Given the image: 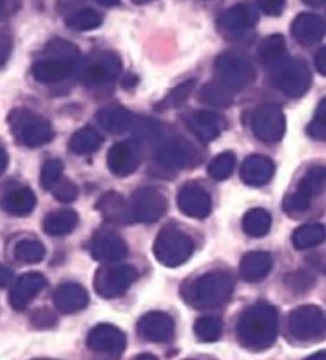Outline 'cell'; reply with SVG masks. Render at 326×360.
<instances>
[{"mask_svg": "<svg viewBox=\"0 0 326 360\" xmlns=\"http://www.w3.org/2000/svg\"><path fill=\"white\" fill-rule=\"evenodd\" d=\"M121 72V62L114 53H102L81 69V79L88 88H100L112 83Z\"/></svg>", "mask_w": 326, "mask_h": 360, "instance_id": "obj_12", "label": "cell"}, {"mask_svg": "<svg viewBox=\"0 0 326 360\" xmlns=\"http://www.w3.org/2000/svg\"><path fill=\"white\" fill-rule=\"evenodd\" d=\"M186 125L196 139L210 143L221 136L226 127V120L216 111H196L186 118Z\"/></svg>", "mask_w": 326, "mask_h": 360, "instance_id": "obj_21", "label": "cell"}, {"mask_svg": "<svg viewBox=\"0 0 326 360\" xmlns=\"http://www.w3.org/2000/svg\"><path fill=\"white\" fill-rule=\"evenodd\" d=\"M48 285V280L41 273H27L18 278L13 290L9 294V304L16 311H23L28 308L32 301L41 294Z\"/></svg>", "mask_w": 326, "mask_h": 360, "instance_id": "obj_20", "label": "cell"}, {"mask_svg": "<svg viewBox=\"0 0 326 360\" xmlns=\"http://www.w3.org/2000/svg\"><path fill=\"white\" fill-rule=\"evenodd\" d=\"M63 178V162L58 158L44 162L41 171V185L44 190H53L56 183Z\"/></svg>", "mask_w": 326, "mask_h": 360, "instance_id": "obj_39", "label": "cell"}, {"mask_svg": "<svg viewBox=\"0 0 326 360\" xmlns=\"http://www.w3.org/2000/svg\"><path fill=\"white\" fill-rule=\"evenodd\" d=\"M284 56H286V44H284V39L280 35L265 39V42L259 48V58L266 67H272V69H276L280 62L286 60Z\"/></svg>", "mask_w": 326, "mask_h": 360, "instance_id": "obj_35", "label": "cell"}, {"mask_svg": "<svg viewBox=\"0 0 326 360\" xmlns=\"http://www.w3.org/2000/svg\"><path fill=\"white\" fill-rule=\"evenodd\" d=\"M51 192H53V195H55L56 200H60V202H65V204L74 202V200L77 199V195H79V188H77V186L67 178L60 179Z\"/></svg>", "mask_w": 326, "mask_h": 360, "instance_id": "obj_44", "label": "cell"}, {"mask_svg": "<svg viewBox=\"0 0 326 360\" xmlns=\"http://www.w3.org/2000/svg\"><path fill=\"white\" fill-rule=\"evenodd\" d=\"M67 25L74 30H93L100 25V16H98L95 11L84 9L79 11V13L72 14V16L67 20Z\"/></svg>", "mask_w": 326, "mask_h": 360, "instance_id": "obj_40", "label": "cell"}, {"mask_svg": "<svg viewBox=\"0 0 326 360\" xmlns=\"http://www.w3.org/2000/svg\"><path fill=\"white\" fill-rule=\"evenodd\" d=\"M79 224V217L76 211L72 210H56L46 214L44 221H42V229L48 236L53 238H63V236L70 234L74 229Z\"/></svg>", "mask_w": 326, "mask_h": 360, "instance_id": "obj_28", "label": "cell"}, {"mask_svg": "<svg viewBox=\"0 0 326 360\" xmlns=\"http://www.w3.org/2000/svg\"><path fill=\"white\" fill-rule=\"evenodd\" d=\"M195 243L177 227H165L153 245L154 259L165 267H179L191 259Z\"/></svg>", "mask_w": 326, "mask_h": 360, "instance_id": "obj_5", "label": "cell"}, {"mask_svg": "<svg viewBox=\"0 0 326 360\" xmlns=\"http://www.w3.org/2000/svg\"><path fill=\"white\" fill-rule=\"evenodd\" d=\"M307 134L315 141H326V97L319 102L318 111L307 127Z\"/></svg>", "mask_w": 326, "mask_h": 360, "instance_id": "obj_41", "label": "cell"}, {"mask_svg": "<svg viewBox=\"0 0 326 360\" xmlns=\"http://www.w3.org/2000/svg\"><path fill=\"white\" fill-rule=\"evenodd\" d=\"M315 69L319 74L326 76V46L319 49L318 55H315Z\"/></svg>", "mask_w": 326, "mask_h": 360, "instance_id": "obj_49", "label": "cell"}, {"mask_svg": "<svg viewBox=\"0 0 326 360\" xmlns=\"http://www.w3.org/2000/svg\"><path fill=\"white\" fill-rule=\"evenodd\" d=\"M291 241L297 250H312L326 241V229L321 224H305L293 232Z\"/></svg>", "mask_w": 326, "mask_h": 360, "instance_id": "obj_31", "label": "cell"}, {"mask_svg": "<svg viewBox=\"0 0 326 360\" xmlns=\"http://www.w3.org/2000/svg\"><path fill=\"white\" fill-rule=\"evenodd\" d=\"M98 2H102V4H114L116 0H98Z\"/></svg>", "mask_w": 326, "mask_h": 360, "instance_id": "obj_56", "label": "cell"}, {"mask_svg": "<svg viewBox=\"0 0 326 360\" xmlns=\"http://www.w3.org/2000/svg\"><path fill=\"white\" fill-rule=\"evenodd\" d=\"M55 308L63 315H74V313L83 311L90 302L86 288L77 283H63L53 294Z\"/></svg>", "mask_w": 326, "mask_h": 360, "instance_id": "obj_23", "label": "cell"}, {"mask_svg": "<svg viewBox=\"0 0 326 360\" xmlns=\"http://www.w3.org/2000/svg\"><path fill=\"white\" fill-rule=\"evenodd\" d=\"M137 333L140 338L151 343H168L175 333L174 320L163 311H149L137 323Z\"/></svg>", "mask_w": 326, "mask_h": 360, "instance_id": "obj_19", "label": "cell"}, {"mask_svg": "<svg viewBox=\"0 0 326 360\" xmlns=\"http://www.w3.org/2000/svg\"><path fill=\"white\" fill-rule=\"evenodd\" d=\"M193 88H195V79H189V81H184V83H181L163 98L161 108H177V105L184 104V102L188 101L189 95H191Z\"/></svg>", "mask_w": 326, "mask_h": 360, "instance_id": "obj_42", "label": "cell"}, {"mask_svg": "<svg viewBox=\"0 0 326 360\" xmlns=\"http://www.w3.org/2000/svg\"><path fill=\"white\" fill-rule=\"evenodd\" d=\"M13 280H14L13 271H11L9 267H6V266H2V264H0V288L11 285V283H13Z\"/></svg>", "mask_w": 326, "mask_h": 360, "instance_id": "obj_50", "label": "cell"}, {"mask_svg": "<svg viewBox=\"0 0 326 360\" xmlns=\"http://www.w3.org/2000/svg\"><path fill=\"white\" fill-rule=\"evenodd\" d=\"M287 334L298 343H318L326 338V315L318 306H300L287 315Z\"/></svg>", "mask_w": 326, "mask_h": 360, "instance_id": "obj_6", "label": "cell"}, {"mask_svg": "<svg viewBox=\"0 0 326 360\" xmlns=\"http://www.w3.org/2000/svg\"><path fill=\"white\" fill-rule=\"evenodd\" d=\"M133 120L135 118L132 116V112L118 104L105 105V108H102L100 111L97 112L98 125L111 134H121L125 132V130L132 129Z\"/></svg>", "mask_w": 326, "mask_h": 360, "instance_id": "obj_26", "label": "cell"}, {"mask_svg": "<svg viewBox=\"0 0 326 360\" xmlns=\"http://www.w3.org/2000/svg\"><path fill=\"white\" fill-rule=\"evenodd\" d=\"M276 165L263 155H251L242 162L240 178L249 186H265L272 179Z\"/></svg>", "mask_w": 326, "mask_h": 360, "instance_id": "obj_24", "label": "cell"}, {"mask_svg": "<svg viewBox=\"0 0 326 360\" xmlns=\"http://www.w3.org/2000/svg\"><path fill=\"white\" fill-rule=\"evenodd\" d=\"M235 162H237L235 155L231 151H224V153H219L216 158H212V162L207 167V172L216 181H223L233 172Z\"/></svg>", "mask_w": 326, "mask_h": 360, "instance_id": "obj_38", "label": "cell"}, {"mask_svg": "<svg viewBox=\"0 0 326 360\" xmlns=\"http://www.w3.org/2000/svg\"><path fill=\"white\" fill-rule=\"evenodd\" d=\"M259 2H262V7L269 14H279L284 0H259Z\"/></svg>", "mask_w": 326, "mask_h": 360, "instance_id": "obj_48", "label": "cell"}, {"mask_svg": "<svg viewBox=\"0 0 326 360\" xmlns=\"http://www.w3.org/2000/svg\"><path fill=\"white\" fill-rule=\"evenodd\" d=\"M214 67H216L217 83H221L230 91L245 90L254 83L256 70L244 56H238L235 53H223L217 56Z\"/></svg>", "mask_w": 326, "mask_h": 360, "instance_id": "obj_7", "label": "cell"}, {"mask_svg": "<svg viewBox=\"0 0 326 360\" xmlns=\"http://www.w3.org/2000/svg\"><path fill=\"white\" fill-rule=\"evenodd\" d=\"M154 160L158 165L168 171H181L195 162V150L182 139H170L156 148Z\"/></svg>", "mask_w": 326, "mask_h": 360, "instance_id": "obj_16", "label": "cell"}, {"mask_svg": "<svg viewBox=\"0 0 326 360\" xmlns=\"http://www.w3.org/2000/svg\"><path fill=\"white\" fill-rule=\"evenodd\" d=\"M286 283L291 290L297 292V294H301V292L311 290V288L314 287L315 281L314 278H312L311 274L305 273V271H297V273L286 276Z\"/></svg>", "mask_w": 326, "mask_h": 360, "instance_id": "obj_45", "label": "cell"}, {"mask_svg": "<svg viewBox=\"0 0 326 360\" xmlns=\"http://www.w3.org/2000/svg\"><path fill=\"white\" fill-rule=\"evenodd\" d=\"M137 269L128 264H119V266H104L95 274V290L104 299L121 297L126 290L137 280Z\"/></svg>", "mask_w": 326, "mask_h": 360, "instance_id": "obj_9", "label": "cell"}, {"mask_svg": "<svg viewBox=\"0 0 326 360\" xmlns=\"http://www.w3.org/2000/svg\"><path fill=\"white\" fill-rule=\"evenodd\" d=\"M233 292V278L226 271H212L196 278L182 290V297L195 309H212L223 306Z\"/></svg>", "mask_w": 326, "mask_h": 360, "instance_id": "obj_3", "label": "cell"}, {"mask_svg": "<svg viewBox=\"0 0 326 360\" xmlns=\"http://www.w3.org/2000/svg\"><path fill=\"white\" fill-rule=\"evenodd\" d=\"M44 257L46 248L37 239H21L14 246V259L21 264H39Z\"/></svg>", "mask_w": 326, "mask_h": 360, "instance_id": "obj_34", "label": "cell"}, {"mask_svg": "<svg viewBox=\"0 0 326 360\" xmlns=\"http://www.w3.org/2000/svg\"><path fill=\"white\" fill-rule=\"evenodd\" d=\"M88 248H90L91 257L102 264H118L128 255V246L123 241L121 236L109 229L95 232Z\"/></svg>", "mask_w": 326, "mask_h": 360, "instance_id": "obj_14", "label": "cell"}, {"mask_svg": "<svg viewBox=\"0 0 326 360\" xmlns=\"http://www.w3.org/2000/svg\"><path fill=\"white\" fill-rule=\"evenodd\" d=\"M37 360H48V359H37Z\"/></svg>", "mask_w": 326, "mask_h": 360, "instance_id": "obj_57", "label": "cell"}, {"mask_svg": "<svg viewBox=\"0 0 326 360\" xmlns=\"http://www.w3.org/2000/svg\"><path fill=\"white\" fill-rule=\"evenodd\" d=\"M304 2L311 4V6H321V4H325L326 0H304Z\"/></svg>", "mask_w": 326, "mask_h": 360, "instance_id": "obj_55", "label": "cell"}, {"mask_svg": "<svg viewBox=\"0 0 326 360\" xmlns=\"http://www.w3.org/2000/svg\"><path fill=\"white\" fill-rule=\"evenodd\" d=\"M293 37L301 44H314V42L321 41L325 35V23L319 16L314 14H301L293 21Z\"/></svg>", "mask_w": 326, "mask_h": 360, "instance_id": "obj_27", "label": "cell"}, {"mask_svg": "<svg viewBox=\"0 0 326 360\" xmlns=\"http://www.w3.org/2000/svg\"><path fill=\"white\" fill-rule=\"evenodd\" d=\"M11 134L18 144L27 148H39L51 143L55 130L49 120L30 109H13L7 116Z\"/></svg>", "mask_w": 326, "mask_h": 360, "instance_id": "obj_4", "label": "cell"}, {"mask_svg": "<svg viewBox=\"0 0 326 360\" xmlns=\"http://www.w3.org/2000/svg\"><path fill=\"white\" fill-rule=\"evenodd\" d=\"M195 334L203 343H212L223 334V322L216 316H202L195 322Z\"/></svg>", "mask_w": 326, "mask_h": 360, "instance_id": "obj_37", "label": "cell"}, {"mask_svg": "<svg viewBox=\"0 0 326 360\" xmlns=\"http://www.w3.org/2000/svg\"><path fill=\"white\" fill-rule=\"evenodd\" d=\"M97 211L104 217L105 221L114 225H132L135 224L132 204L121 193L109 192L102 195L97 202Z\"/></svg>", "mask_w": 326, "mask_h": 360, "instance_id": "obj_22", "label": "cell"}, {"mask_svg": "<svg viewBox=\"0 0 326 360\" xmlns=\"http://www.w3.org/2000/svg\"><path fill=\"white\" fill-rule=\"evenodd\" d=\"M32 326H34L35 329H49V327L56 326V316L53 315L49 309L42 308L32 315Z\"/></svg>", "mask_w": 326, "mask_h": 360, "instance_id": "obj_46", "label": "cell"}, {"mask_svg": "<svg viewBox=\"0 0 326 360\" xmlns=\"http://www.w3.org/2000/svg\"><path fill=\"white\" fill-rule=\"evenodd\" d=\"M200 101L216 109H224L231 105V91L221 83H207L200 90Z\"/></svg>", "mask_w": 326, "mask_h": 360, "instance_id": "obj_36", "label": "cell"}, {"mask_svg": "<svg viewBox=\"0 0 326 360\" xmlns=\"http://www.w3.org/2000/svg\"><path fill=\"white\" fill-rule=\"evenodd\" d=\"M140 165V148L135 141H119L109 150L107 167L118 178L133 174Z\"/></svg>", "mask_w": 326, "mask_h": 360, "instance_id": "obj_17", "label": "cell"}, {"mask_svg": "<svg viewBox=\"0 0 326 360\" xmlns=\"http://www.w3.org/2000/svg\"><path fill=\"white\" fill-rule=\"evenodd\" d=\"M270 227H272V217L259 207L249 210L242 218V231L249 238H263V236L269 234Z\"/></svg>", "mask_w": 326, "mask_h": 360, "instance_id": "obj_32", "label": "cell"}, {"mask_svg": "<svg viewBox=\"0 0 326 360\" xmlns=\"http://www.w3.org/2000/svg\"><path fill=\"white\" fill-rule=\"evenodd\" d=\"M11 49H13V41L9 35L0 32V67L6 65V62L9 60Z\"/></svg>", "mask_w": 326, "mask_h": 360, "instance_id": "obj_47", "label": "cell"}, {"mask_svg": "<svg viewBox=\"0 0 326 360\" xmlns=\"http://www.w3.org/2000/svg\"><path fill=\"white\" fill-rule=\"evenodd\" d=\"M272 81L287 97L298 98L311 88L312 74L307 63L300 58H286L273 69Z\"/></svg>", "mask_w": 326, "mask_h": 360, "instance_id": "obj_8", "label": "cell"}, {"mask_svg": "<svg viewBox=\"0 0 326 360\" xmlns=\"http://www.w3.org/2000/svg\"><path fill=\"white\" fill-rule=\"evenodd\" d=\"M273 267V259L266 252H249L240 260V276L249 283L262 281Z\"/></svg>", "mask_w": 326, "mask_h": 360, "instance_id": "obj_25", "label": "cell"}, {"mask_svg": "<svg viewBox=\"0 0 326 360\" xmlns=\"http://www.w3.org/2000/svg\"><path fill=\"white\" fill-rule=\"evenodd\" d=\"M249 125H251L252 134L265 144L279 143L286 132V118L276 104L258 105L252 111Z\"/></svg>", "mask_w": 326, "mask_h": 360, "instance_id": "obj_10", "label": "cell"}, {"mask_svg": "<svg viewBox=\"0 0 326 360\" xmlns=\"http://www.w3.org/2000/svg\"><path fill=\"white\" fill-rule=\"evenodd\" d=\"M102 143H104V139H102L100 132L97 129H93V127H83L76 134H72L69 148L74 155L84 157V155L95 153L102 146Z\"/></svg>", "mask_w": 326, "mask_h": 360, "instance_id": "obj_29", "label": "cell"}, {"mask_svg": "<svg viewBox=\"0 0 326 360\" xmlns=\"http://www.w3.org/2000/svg\"><path fill=\"white\" fill-rule=\"evenodd\" d=\"M86 347L93 354L119 357L126 348V336L121 329L111 323H98L88 333Z\"/></svg>", "mask_w": 326, "mask_h": 360, "instance_id": "obj_13", "label": "cell"}, {"mask_svg": "<svg viewBox=\"0 0 326 360\" xmlns=\"http://www.w3.org/2000/svg\"><path fill=\"white\" fill-rule=\"evenodd\" d=\"M308 207H311V200L305 199L304 195H300L297 190H294L293 193H290V195H286V199L283 200V210L287 217H300V214H304Z\"/></svg>", "mask_w": 326, "mask_h": 360, "instance_id": "obj_43", "label": "cell"}, {"mask_svg": "<svg viewBox=\"0 0 326 360\" xmlns=\"http://www.w3.org/2000/svg\"><path fill=\"white\" fill-rule=\"evenodd\" d=\"M177 206L182 214L189 218L202 220L212 211V200L209 192L198 183H186L177 192Z\"/></svg>", "mask_w": 326, "mask_h": 360, "instance_id": "obj_15", "label": "cell"}, {"mask_svg": "<svg viewBox=\"0 0 326 360\" xmlns=\"http://www.w3.org/2000/svg\"><path fill=\"white\" fill-rule=\"evenodd\" d=\"M252 25H254V13H252L247 6L228 11V14L223 18V21H221V27H223L230 35L244 34V32L247 30V28H251Z\"/></svg>", "mask_w": 326, "mask_h": 360, "instance_id": "obj_33", "label": "cell"}, {"mask_svg": "<svg viewBox=\"0 0 326 360\" xmlns=\"http://www.w3.org/2000/svg\"><path fill=\"white\" fill-rule=\"evenodd\" d=\"M304 360H326V352H318V354L311 355V357H307Z\"/></svg>", "mask_w": 326, "mask_h": 360, "instance_id": "obj_53", "label": "cell"}, {"mask_svg": "<svg viewBox=\"0 0 326 360\" xmlns=\"http://www.w3.org/2000/svg\"><path fill=\"white\" fill-rule=\"evenodd\" d=\"M326 188V165H314L300 179L297 192L312 202Z\"/></svg>", "mask_w": 326, "mask_h": 360, "instance_id": "obj_30", "label": "cell"}, {"mask_svg": "<svg viewBox=\"0 0 326 360\" xmlns=\"http://www.w3.org/2000/svg\"><path fill=\"white\" fill-rule=\"evenodd\" d=\"M42 58L32 65V76L42 84H56L74 72L79 62V49L72 42L53 39L44 48Z\"/></svg>", "mask_w": 326, "mask_h": 360, "instance_id": "obj_2", "label": "cell"}, {"mask_svg": "<svg viewBox=\"0 0 326 360\" xmlns=\"http://www.w3.org/2000/svg\"><path fill=\"white\" fill-rule=\"evenodd\" d=\"M130 204H132L135 221L147 225L160 220L167 213L168 207L167 197L160 190L153 188V186H144V188H139L137 192H133Z\"/></svg>", "mask_w": 326, "mask_h": 360, "instance_id": "obj_11", "label": "cell"}, {"mask_svg": "<svg viewBox=\"0 0 326 360\" xmlns=\"http://www.w3.org/2000/svg\"><path fill=\"white\" fill-rule=\"evenodd\" d=\"M7 165H9V155H7L6 148H4L2 144H0V176H2L4 172H6Z\"/></svg>", "mask_w": 326, "mask_h": 360, "instance_id": "obj_52", "label": "cell"}, {"mask_svg": "<svg viewBox=\"0 0 326 360\" xmlns=\"http://www.w3.org/2000/svg\"><path fill=\"white\" fill-rule=\"evenodd\" d=\"M13 9V0H0V21L6 20Z\"/></svg>", "mask_w": 326, "mask_h": 360, "instance_id": "obj_51", "label": "cell"}, {"mask_svg": "<svg viewBox=\"0 0 326 360\" xmlns=\"http://www.w3.org/2000/svg\"><path fill=\"white\" fill-rule=\"evenodd\" d=\"M35 193L28 186L11 183L0 190V207L11 217H28L35 210Z\"/></svg>", "mask_w": 326, "mask_h": 360, "instance_id": "obj_18", "label": "cell"}, {"mask_svg": "<svg viewBox=\"0 0 326 360\" xmlns=\"http://www.w3.org/2000/svg\"><path fill=\"white\" fill-rule=\"evenodd\" d=\"M133 360H158L156 357H154V355H149V354H142V355H139V357H135Z\"/></svg>", "mask_w": 326, "mask_h": 360, "instance_id": "obj_54", "label": "cell"}, {"mask_svg": "<svg viewBox=\"0 0 326 360\" xmlns=\"http://www.w3.org/2000/svg\"><path fill=\"white\" fill-rule=\"evenodd\" d=\"M279 315L269 302H254L240 313L237 322V340L245 350L265 352L277 340Z\"/></svg>", "mask_w": 326, "mask_h": 360, "instance_id": "obj_1", "label": "cell"}]
</instances>
